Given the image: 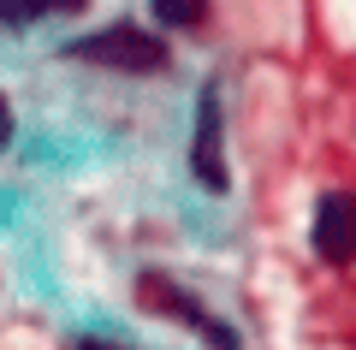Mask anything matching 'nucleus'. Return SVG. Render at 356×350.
Listing matches in <instances>:
<instances>
[{"label": "nucleus", "mask_w": 356, "mask_h": 350, "mask_svg": "<svg viewBox=\"0 0 356 350\" xmlns=\"http://www.w3.org/2000/svg\"><path fill=\"white\" fill-rule=\"evenodd\" d=\"M48 6H72V0H0V24H24V18H42Z\"/></svg>", "instance_id": "39448f33"}, {"label": "nucleus", "mask_w": 356, "mask_h": 350, "mask_svg": "<svg viewBox=\"0 0 356 350\" xmlns=\"http://www.w3.org/2000/svg\"><path fill=\"white\" fill-rule=\"evenodd\" d=\"M315 250L327 262H356V202L350 196H327L315 208Z\"/></svg>", "instance_id": "f03ea898"}, {"label": "nucleus", "mask_w": 356, "mask_h": 350, "mask_svg": "<svg viewBox=\"0 0 356 350\" xmlns=\"http://www.w3.org/2000/svg\"><path fill=\"white\" fill-rule=\"evenodd\" d=\"M191 161H196V178H202L208 190H226V161H220V101H214V89H208L202 107H196V149H191Z\"/></svg>", "instance_id": "7ed1b4c3"}, {"label": "nucleus", "mask_w": 356, "mask_h": 350, "mask_svg": "<svg viewBox=\"0 0 356 350\" xmlns=\"http://www.w3.org/2000/svg\"><path fill=\"white\" fill-rule=\"evenodd\" d=\"M83 350H107V344H83Z\"/></svg>", "instance_id": "0eeeda50"}, {"label": "nucleus", "mask_w": 356, "mask_h": 350, "mask_svg": "<svg viewBox=\"0 0 356 350\" xmlns=\"http://www.w3.org/2000/svg\"><path fill=\"white\" fill-rule=\"evenodd\" d=\"M154 13H161V24H172V30H191V24H202V0H154Z\"/></svg>", "instance_id": "20e7f679"}, {"label": "nucleus", "mask_w": 356, "mask_h": 350, "mask_svg": "<svg viewBox=\"0 0 356 350\" xmlns=\"http://www.w3.org/2000/svg\"><path fill=\"white\" fill-rule=\"evenodd\" d=\"M13 137V113H6V101H0V143Z\"/></svg>", "instance_id": "423d86ee"}, {"label": "nucleus", "mask_w": 356, "mask_h": 350, "mask_svg": "<svg viewBox=\"0 0 356 350\" xmlns=\"http://www.w3.org/2000/svg\"><path fill=\"white\" fill-rule=\"evenodd\" d=\"M77 54L95 60V65H119V72H154V65L166 60L161 42L143 36V30H131V24H113V30H102V36L77 42Z\"/></svg>", "instance_id": "f257e3e1"}]
</instances>
